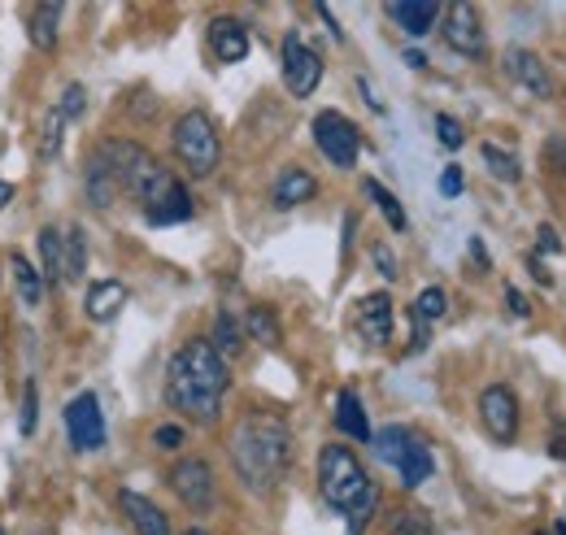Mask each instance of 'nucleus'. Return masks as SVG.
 Here are the masks:
<instances>
[{
  "mask_svg": "<svg viewBox=\"0 0 566 535\" xmlns=\"http://www.w3.org/2000/svg\"><path fill=\"white\" fill-rule=\"evenodd\" d=\"M231 388V370L218 357L210 339H188L175 348L170 366H166V405L175 413H184L188 422L210 427L222 413V397Z\"/></svg>",
  "mask_w": 566,
  "mask_h": 535,
  "instance_id": "nucleus-1",
  "label": "nucleus"
},
{
  "mask_svg": "<svg viewBox=\"0 0 566 535\" xmlns=\"http://www.w3.org/2000/svg\"><path fill=\"white\" fill-rule=\"evenodd\" d=\"M231 466L240 474V483L249 492H275L283 483V474L292 466V431L287 422L253 409L235 422L231 431Z\"/></svg>",
  "mask_w": 566,
  "mask_h": 535,
  "instance_id": "nucleus-2",
  "label": "nucleus"
},
{
  "mask_svg": "<svg viewBox=\"0 0 566 535\" xmlns=\"http://www.w3.org/2000/svg\"><path fill=\"white\" fill-rule=\"evenodd\" d=\"M318 492L332 510H340L349 518V535H361L366 523L379 510V487L370 483V474L361 470L354 449L345 444H323L318 453Z\"/></svg>",
  "mask_w": 566,
  "mask_h": 535,
  "instance_id": "nucleus-3",
  "label": "nucleus"
},
{
  "mask_svg": "<svg viewBox=\"0 0 566 535\" xmlns=\"http://www.w3.org/2000/svg\"><path fill=\"white\" fill-rule=\"evenodd\" d=\"M127 197L140 204L144 222H153V227H175V222H188V218H192V197H188V188H184L179 175L166 170L153 153L144 157V166L136 170Z\"/></svg>",
  "mask_w": 566,
  "mask_h": 535,
  "instance_id": "nucleus-4",
  "label": "nucleus"
},
{
  "mask_svg": "<svg viewBox=\"0 0 566 535\" xmlns=\"http://www.w3.org/2000/svg\"><path fill=\"white\" fill-rule=\"evenodd\" d=\"M170 144H175L179 166H184L192 179H210L213 170H218V161H222V139L213 132L210 114H201V109H188V114L175 123Z\"/></svg>",
  "mask_w": 566,
  "mask_h": 535,
  "instance_id": "nucleus-5",
  "label": "nucleus"
},
{
  "mask_svg": "<svg viewBox=\"0 0 566 535\" xmlns=\"http://www.w3.org/2000/svg\"><path fill=\"white\" fill-rule=\"evenodd\" d=\"M314 144H318V153H323L336 170H354L357 153H361V132H357L340 109H323V114L314 118Z\"/></svg>",
  "mask_w": 566,
  "mask_h": 535,
  "instance_id": "nucleus-6",
  "label": "nucleus"
},
{
  "mask_svg": "<svg viewBox=\"0 0 566 535\" xmlns=\"http://www.w3.org/2000/svg\"><path fill=\"white\" fill-rule=\"evenodd\" d=\"M170 492L192 510V514H206L213 510V496H218V487H213V470L210 462H201V458H184V462H175L170 466Z\"/></svg>",
  "mask_w": 566,
  "mask_h": 535,
  "instance_id": "nucleus-7",
  "label": "nucleus"
},
{
  "mask_svg": "<svg viewBox=\"0 0 566 535\" xmlns=\"http://www.w3.org/2000/svg\"><path fill=\"white\" fill-rule=\"evenodd\" d=\"M318 83H323V57L292 31V35L283 40V87L305 101V96H314Z\"/></svg>",
  "mask_w": 566,
  "mask_h": 535,
  "instance_id": "nucleus-8",
  "label": "nucleus"
},
{
  "mask_svg": "<svg viewBox=\"0 0 566 535\" xmlns=\"http://www.w3.org/2000/svg\"><path fill=\"white\" fill-rule=\"evenodd\" d=\"M62 418H66L71 449H78V453H96V449H105V413H101L96 392H78V397L66 405Z\"/></svg>",
  "mask_w": 566,
  "mask_h": 535,
  "instance_id": "nucleus-9",
  "label": "nucleus"
},
{
  "mask_svg": "<svg viewBox=\"0 0 566 535\" xmlns=\"http://www.w3.org/2000/svg\"><path fill=\"white\" fill-rule=\"evenodd\" d=\"M480 422L496 444H514L518 440V397L505 384H489L480 392Z\"/></svg>",
  "mask_w": 566,
  "mask_h": 535,
  "instance_id": "nucleus-10",
  "label": "nucleus"
},
{
  "mask_svg": "<svg viewBox=\"0 0 566 535\" xmlns=\"http://www.w3.org/2000/svg\"><path fill=\"white\" fill-rule=\"evenodd\" d=\"M444 44L462 57H484V18L475 4L458 0L444 9Z\"/></svg>",
  "mask_w": 566,
  "mask_h": 535,
  "instance_id": "nucleus-11",
  "label": "nucleus"
},
{
  "mask_svg": "<svg viewBox=\"0 0 566 535\" xmlns=\"http://www.w3.org/2000/svg\"><path fill=\"white\" fill-rule=\"evenodd\" d=\"M357 335L370 344V348H384L392 339V296L388 292H370L357 301Z\"/></svg>",
  "mask_w": 566,
  "mask_h": 535,
  "instance_id": "nucleus-12",
  "label": "nucleus"
},
{
  "mask_svg": "<svg viewBox=\"0 0 566 535\" xmlns=\"http://www.w3.org/2000/svg\"><path fill=\"white\" fill-rule=\"evenodd\" d=\"M505 74L518 83V87H527L532 96H541V101H549L554 96V78H549V66L532 53V49H505Z\"/></svg>",
  "mask_w": 566,
  "mask_h": 535,
  "instance_id": "nucleus-13",
  "label": "nucleus"
},
{
  "mask_svg": "<svg viewBox=\"0 0 566 535\" xmlns=\"http://www.w3.org/2000/svg\"><path fill=\"white\" fill-rule=\"evenodd\" d=\"M388 18L410 40H423V35H431V27L444 18V4H436V0H397V4H388Z\"/></svg>",
  "mask_w": 566,
  "mask_h": 535,
  "instance_id": "nucleus-14",
  "label": "nucleus"
},
{
  "mask_svg": "<svg viewBox=\"0 0 566 535\" xmlns=\"http://www.w3.org/2000/svg\"><path fill=\"white\" fill-rule=\"evenodd\" d=\"M210 49L222 66H235L249 57V27L235 18H213L210 22Z\"/></svg>",
  "mask_w": 566,
  "mask_h": 535,
  "instance_id": "nucleus-15",
  "label": "nucleus"
},
{
  "mask_svg": "<svg viewBox=\"0 0 566 535\" xmlns=\"http://www.w3.org/2000/svg\"><path fill=\"white\" fill-rule=\"evenodd\" d=\"M127 283H118V279H96L92 287H87V301H83V310H87V318L92 323H114L123 310H127Z\"/></svg>",
  "mask_w": 566,
  "mask_h": 535,
  "instance_id": "nucleus-16",
  "label": "nucleus"
},
{
  "mask_svg": "<svg viewBox=\"0 0 566 535\" xmlns=\"http://www.w3.org/2000/svg\"><path fill=\"white\" fill-rule=\"evenodd\" d=\"M118 505H123L127 523L136 527V535H170V518H166L148 496L132 492V487H123V492H118Z\"/></svg>",
  "mask_w": 566,
  "mask_h": 535,
  "instance_id": "nucleus-17",
  "label": "nucleus"
},
{
  "mask_svg": "<svg viewBox=\"0 0 566 535\" xmlns=\"http://www.w3.org/2000/svg\"><path fill=\"white\" fill-rule=\"evenodd\" d=\"M314 192H318V179L310 170H301V166H287V170H280V179L271 188V204L275 209H296V204L310 201Z\"/></svg>",
  "mask_w": 566,
  "mask_h": 535,
  "instance_id": "nucleus-18",
  "label": "nucleus"
},
{
  "mask_svg": "<svg viewBox=\"0 0 566 535\" xmlns=\"http://www.w3.org/2000/svg\"><path fill=\"white\" fill-rule=\"evenodd\" d=\"M336 427H340L349 440H357V444H370V440H375L370 418H366V405H361V397H357L354 388H345V392L336 397Z\"/></svg>",
  "mask_w": 566,
  "mask_h": 535,
  "instance_id": "nucleus-19",
  "label": "nucleus"
},
{
  "mask_svg": "<svg viewBox=\"0 0 566 535\" xmlns=\"http://www.w3.org/2000/svg\"><path fill=\"white\" fill-rule=\"evenodd\" d=\"M35 244H40V274H44V287H57V283H66V262H62V231H57V227H44V231L35 235Z\"/></svg>",
  "mask_w": 566,
  "mask_h": 535,
  "instance_id": "nucleus-20",
  "label": "nucleus"
},
{
  "mask_svg": "<svg viewBox=\"0 0 566 535\" xmlns=\"http://www.w3.org/2000/svg\"><path fill=\"white\" fill-rule=\"evenodd\" d=\"M62 4H31L27 13V31L35 49H57V22H62Z\"/></svg>",
  "mask_w": 566,
  "mask_h": 535,
  "instance_id": "nucleus-21",
  "label": "nucleus"
},
{
  "mask_svg": "<svg viewBox=\"0 0 566 535\" xmlns=\"http://www.w3.org/2000/svg\"><path fill=\"white\" fill-rule=\"evenodd\" d=\"M244 339H249V335H244V323H240V318H235L231 310H222V314L213 318V335H210V344H213V348H218V357H222V361H231V357H240V353H244Z\"/></svg>",
  "mask_w": 566,
  "mask_h": 535,
  "instance_id": "nucleus-22",
  "label": "nucleus"
},
{
  "mask_svg": "<svg viewBox=\"0 0 566 535\" xmlns=\"http://www.w3.org/2000/svg\"><path fill=\"white\" fill-rule=\"evenodd\" d=\"M13 287H18V301H22V310H40V301H44V274L31 266L22 253H13Z\"/></svg>",
  "mask_w": 566,
  "mask_h": 535,
  "instance_id": "nucleus-23",
  "label": "nucleus"
},
{
  "mask_svg": "<svg viewBox=\"0 0 566 535\" xmlns=\"http://www.w3.org/2000/svg\"><path fill=\"white\" fill-rule=\"evenodd\" d=\"M415 440H419V436H415V431H406V427H384V431H375V440H370V444H375V453H379L388 466H397V462L410 453V444H415Z\"/></svg>",
  "mask_w": 566,
  "mask_h": 535,
  "instance_id": "nucleus-24",
  "label": "nucleus"
},
{
  "mask_svg": "<svg viewBox=\"0 0 566 535\" xmlns=\"http://www.w3.org/2000/svg\"><path fill=\"white\" fill-rule=\"evenodd\" d=\"M444 314H449V296H444V287H423L419 301L410 305V323H419V327H427V332H431Z\"/></svg>",
  "mask_w": 566,
  "mask_h": 535,
  "instance_id": "nucleus-25",
  "label": "nucleus"
},
{
  "mask_svg": "<svg viewBox=\"0 0 566 535\" xmlns=\"http://www.w3.org/2000/svg\"><path fill=\"white\" fill-rule=\"evenodd\" d=\"M431 470H436V462H431V449H427L423 440H415V444H410V453L397 462V474H401V483H406V487L427 483V479H431Z\"/></svg>",
  "mask_w": 566,
  "mask_h": 535,
  "instance_id": "nucleus-26",
  "label": "nucleus"
},
{
  "mask_svg": "<svg viewBox=\"0 0 566 535\" xmlns=\"http://www.w3.org/2000/svg\"><path fill=\"white\" fill-rule=\"evenodd\" d=\"M62 262H66V283H78L87 274V240L78 227L62 231Z\"/></svg>",
  "mask_w": 566,
  "mask_h": 535,
  "instance_id": "nucleus-27",
  "label": "nucleus"
},
{
  "mask_svg": "<svg viewBox=\"0 0 566 535\" xmlns=\"http://www.w3.org/2000/svg\"><path fill=\"white\" fill-rule=\"evenodd\" d=\"M244 335H253L258 344H280V318L271 305H253L244 314Z\"/></svg>",
  "mask_w": 566,
  "mask_h": 535,
  "instance_id": "nucleus-28",
  "label": "nucleus"
},
{
  "mask_svg": "<svg viewBox=\"0 0 566 535\" xmlns=\"http://www.w3.org/2000/svg\"><path fill=\"white\" fill-rule=\"evenodd\" d=\"M366 197L379 204V213H384V222L392 227V231H406L410 222H406V209H401V201L379 183V179H366Z\"/></svg>",
  "mask_w": 566,
  "mask_h": 535,
  "instance_id": "nucleus-29",
  "label": "nucleus"
},
{
  "mask_svg": "<svg viewBox=\"0 0 566 535\" xmlns=\"http://www.w3.org/2000/svg\"><path fill=\"white\" fill-rule=\"evenodd\" d=\"M480 157L489 161V170H493L501 183H518V179H523V166H518L514 153H505V148H496V144H484Z\"/></svg>",
  "mask_w": 566,
  "mask_h": 535,
  "instance_id": "nucleus-30",
  "label": "nucleus"
},
{
  "mask_svg": "<svg viewBox=\"0 0 566 535\" xmlns=\"http://www.w3.org/2000/svg\"><path fill=\"white\" fill-rule=\"evenodd\" d=\"M66 127H71V123L53 109V114H49V123H44V144H40V157H44V161H53V157L62 153V132H66Z\"/></svg>",
  "mask_w": 566,
  "mask_h": 535,
  "instance_id": "nucleus-31",
  "label": "nucleus"
},
{
  "mask_svg": "<svg viewBox=\"0 0 566 535\" xmlns=\"http://www.w3.org/2000/svg\"><path fill=\"white\" fill-rule=\"evenodd\" d=\"M53 109H57L66 123H78V118H83V109H87V92H83V83H71Z\"/></svg>",
  "mask_w": 566,
  "mask_h": 535,
  "instance_id": "nucleus-32",
  "label": "nucleus"
},
{
  "mask_svg": "<svg viewBox=\"0 0 566 535\" xmlns=\"http://www.w3.org/2000/svg\"><path fill=\"white\" fill-rule=\"evenodd\" d=\"M35 422H40V388H35V379H27V388H22V418H18L22 436H31Z\"/></svg>",
  "mask_w": 566,
  "mask_h": 535,
  "instance_id": "nucleus-33",
  "label": "nucleus"
},
{
  "mask_svg": "<svg viewBox=\"0 0 566 535\" xmlns=\"http://www.w3.org/2000/svg\"><path fill=\"white\" fill-rule=\"evenodd\" d=\"M436 139H440L444 148H462V144H467V132H462V123H458V118L440 114V118H436Z\"/></svg>",
  "mask_w": 566,
  "mask_h": 535,
  "instance_id": "nucleus-34",
  "label": "nucleus"
},
{
  "mask_svg": "<svg viewBox=\"0 0 566 535\" xmlns=\"http://www.w3.org/2000/svg\"><path fill=\"white\" fill-rule=\"evenodd\" d=\"M388 535H436V532H431L427 514H397V523H392Z\"/></svg>",
  "mask_w": 566,
  "mask_h": 535,
  "instance_id": "nucleus-35",
  "label": "nucleus"
},
{
  "mask_svg": "<svg viewBox=\"0 0 566 535\" xmlns=\"http://www.w3.org/2000/svg\"><path fill=\"white\" fill-rule=\"evenodd\" d=\"M536 249H541V253H549V258H558V253H563V240H558V231H554L549 222H541V227H536Z\"/></svg>",
  "mask_w": 566,
  "mask_h": 535,
  "instance_id": "nucleus-36",
  "label": "nucleus"
},
{
  "mask_svg": "<svg viewBox=\"0 0 566 535\" xmlns=\"http://www.w3.org/2000/svg\"><path fill=\"white\" fill-rule=\"evenodd\" d=\"M184 440H188L184 427H157V431H153V444H157V449H184Z\"/></svg>",
  "mask_w": 566,
  "mask_h": 535,
  "instance_id": "nucleus-37",
  "label": "nucleus"
},
{
  "mask_svg": "<svg viewBox=\"0 0 566 535\" xmlns=\"http://www.w3.org/2000/svg\"><path fill=\"white\" fill-rule=\"evenodd\" d=\"M440 197H462V166H444V175H440Z\"/></svg>",
  "mask_w": 566,
  "mask_h": 535,
  "instance_id": "nucleus-38",
  "label": "nucleus"
},
{
  "mask_svg": "<svg viewBox=\"0 0 566 535\" xmlns=\"http://www.w3.org/2000/svg\"><path fill=\"white\" fill-rule=\"evenodd\" d=\"M505 305H510L514 318H532V305H527V296L518 287H505Z\"/></svg>",
  "mask_w": 566,
  "mask_h": 535,
  "instance_id": "nucleus-39",
  "label": "nucleus"
},
{
  "mask_svg": "<svg viewBox=\"0 0 566 535\" xmlns=\"http://www.w3.org/2000/svg\"><path fill=\"white\" fill-rule=\"evenodd\" d=\"M375 266H379V274H384V279H397V258H392L384 244H375Z\"/></svg>",
  "mask_w": 566,
  "mask_h": 535,
  "instance_id": "nucleus-40",
  "label": "nucleus"
},
{
  "mask_svg": "<svg viewBox=\"0 0 566 535\" xmlns=\"http://www.w3.org/2000/svg\"><path fill=\"white\" fill-rule=\"evenodd\" d=\"M527 266H532V279H536V283H554V274H549V266H545V262H541L536 253L527 258Z\"/></svg>",
  "mask_w": 566,
  "mask_h": 535,
  "instance_id": "nucleus-41",
  "label": "nucleus"
},
{
  "mask_svg": "<svg viewBox=\"0 0 566 535\" xmlns=\"http://www.w3.org/2000/svg\"><path fill=\"white\" fill-rule=\"evenodd\" d=\"M471 258H475L480 266H489V249H484V240H480V235H471Z\"/></svg>",
  "mask_w": 566,
  "mask_h": 535,
  "instance_id": "nucleus-42",
  "label": "nucleus"
},
{
  "mask_svg": "<svg viewBox=\"0 0 566 535\" xmlns=\"http://www.w3.org/2000/svg\"><path fill=\"white\" fill-rule=\"evenodd\" d=\"M406 66H410V70H423L427 57H423V53H415V49H406Z\"/></svg>",
  "mask_w": 566,
  "mask_h": 535,
  "instance_id": "nucleus-43",
  "label": "nucleus"
},
{
  "mask_svg": "<svg viewBox=\"0 0 566 535\" xmlns=\"http://www.w3.org/2000/svg\"><path fill=\"white\" fill-rule=\"evenodd\" d=\"M4 204H13V183L0 179V209H4Z\"/></svg>",
  "mask_w": 566,
  "mask_h": 535,
  "instance_id": "nucleus-44",
  "label": "nucleus"
},
{
  "mask_svg": "<svg viewBox=\"0 0 566 535\" xmlns=\"http://www.w3.org/2000/svg\"><path fill=\"white\" fill-rule=\"evenodd\" d=\"M554 535H566V518L558 523V527H554Z\"/></svg>",
  "mask_w": 566,
  "mask_h": 535,
  "instance_id": "nucleus-45",
  "label": "nucleus"
},
{
  "mask_svg": "<svg viewBox=\"0 0 566 535\" xmlns=\"http://www.w3.org/2000/svg\"><path fill=\"white\" fill-rule=\"evenodd\" d=\"M184 535H210V532H201V527H192V532H184Z\"/></svg>",
  "mask_w": 566,
  "mask_h": 535,
  "instance_id": "nucleus-46",
  "label": "nucleus"
},
{
  "mask_svg": "<svg viewBox=\"0 0 566 535\" xmlns=\"http://www.w3.org/2000/svg\"><path fill=\"white\" fill-rule=\"evenodd\" d=\"M0 535H4V532H0Z\"/></svg>",
  "mask_w": 566,
  "mask_h": 535,
  "instance_id": "nucleus-47",
  "label": "nucleus"
}]
</instances>
